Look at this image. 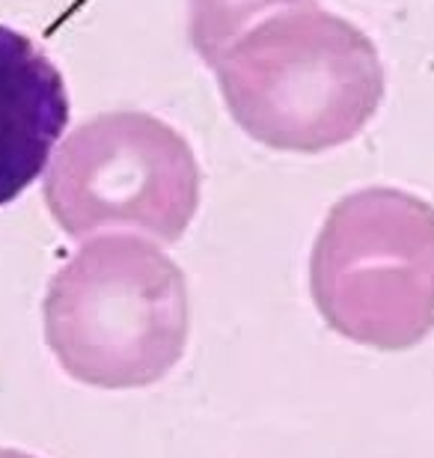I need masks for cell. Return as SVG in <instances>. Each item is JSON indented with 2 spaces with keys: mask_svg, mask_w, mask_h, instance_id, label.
<instances>
[{
  "mask_svg": "<svg viewBox=\"0 0 434 458\" xmlns=\"http://www.w3.org/2000/svg\"><path fill=\"white\" fill-rule=\"evenodd\" d=\"M211 72L242 131L277 152L336 149L384 102V66L372 39L319 0L265 15Z\"/></svg>",
  "mask_w": 434,
  "mask_h": 458,
  "instance_id": "obj_1",
  "label": "cell"
},
{
  "mask_svg": "<svg viewBox=\"0 0 434 458\" xmlns=\"http://www.w3.org/2000/svg\"><path fill=\"white\" fill-rule=\"evenodd\" d=\"M42 316L69 378L101 390L149 387L188 345V283L161 247L105 233L54 274Z\"/></svg>",
  "mask_w": 434,
  "mask_h": 458,
  "instance_id": "obj_2",
  "label": "cell"
},
{
  "mask_svg": "<svg viewBox=\"0 0 434 458\" xmlns=\"http://www.w3.org/2000/svg\"><path fill=\"white\" fill-rule=\"evenodd\" d=\"M310 289L330 331L404 352L434 331V206L363 188L330 208L310 256Z\"/></svg>",
  "mask_w": 434,
  "mask_h": 458,
  "instance_id": "obj_3",
  "label": "cell"
},
{
  "mask_svg": "<svg viewBox=\"0 0 434 458\" xmlns=\"http://www.w3.org/2000/svg\"><path fill=\"white\" fill-rule=\"evenodd\" d=\"M45 206L69 238L134 229L175 242L200 206V164L188 140L158 116H92L54 149Z\"/></svg>",
  "mask_w": 434,
  "mask_h": 458,
  "instance_id": "obj_4",
  "label": "cell"
},
{
  "mask_svg": "<svg viewBox=\"0 0 434 458\" xmlns=\"http://www.w3.org/2000/svg\"><path fill=\"white\" fill-rule=\"evenodd\" d=\"M66 125L69 93L60 69L30 36L0 24V206L42 176Z\"/></svg>",
  "mask_w": 434,
  "mask_h": 458,
  "instance_id": "obj_5",
  "label": "cell"
},
{
  "mask_svg": "<svg viewBox=\"0 0 434 458\" xmlns=\"http://www.w3.org/2000/svg\"><path fill=\"white\" fill-rule=\"evenodd\" d=\"M301 4H312V0H191L188 39L202 63L211 69V63L256 21H262L277 9Z\"/></svg>",
  "mask_w": 434,
  "mask_h": 458,
  "instance_id": "obj_6",
  "label": "cell"
},
{
  "mask_svg": "<svg viewBox=\"0 0 434 458\" xmlns=\"http://www.w3.org/2000/svg\"><path fill=\"white\" fill-rule=\"evenodd\" d=\"M0 458H36V455L21 453V450H0Z\"/></svg>",
  "mask_w": 434,
  "mask_h": 458,
  "instance_id": "obj_7",
  "label": "cell"
}]
</instances>
